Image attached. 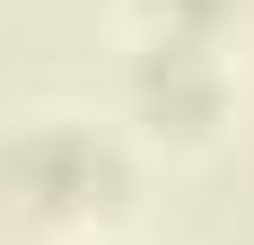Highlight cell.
Listing matches in <instances>:
<instances>
[{
	"instance_id": "7a4b0ae2",
	"label": "cell",
	"mask_w": 254,
	"mask_h": 245,
	"mask_svg": "<svg viewBox=\"0 0 254 245\" xmlns=\"http://www.w3.org/2000/svg\"><path fill=\"white\" fill-rule=\"evenodd\" d=\"M140 105H149L158 122H202L210 105H219V70H210V53L193 44V35L149 44V61H140Z\"/></svg>"
},
{
	"instance_id": "3957f363",
	"label": "cell",
	"mask_w": 254,
	"mask_h": 245,
	"mask_svg": "<svg viewBox=\"0 0 254 245\" xmlns=\"http://www.w3.org/2000/svg\"><path fill=\"white\" fill-rule=\"evenodd\" d=\"M158 9H176V18H193V26H202V18H219L228 0H158Z\"/></svg>"
},
{
	"instance_id": "6da1fadb",
	"label": "cell",
	"mask_w": 254,
	"mask_h": 245,
	"mask_svg": "<svg viewBox=\"0 0 254 245\" xmlns=\"http://www.w3.org/2000/svg\"><path fill=\"white\" fill-rule=\"evenodd\" d=\"M0 175L18 193H35V201H88V193H105L114 149L88 140V131H70V122H35V131H18V140L0 149Z\"/></svg>"
}]
</instances>
